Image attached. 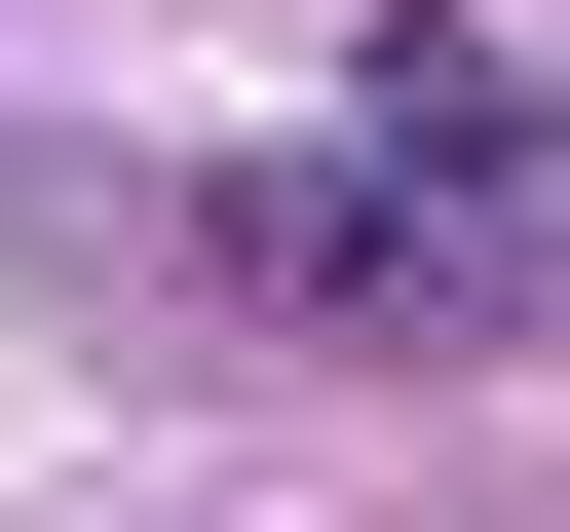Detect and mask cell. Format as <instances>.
<instances>
[{
    "label": "cell",
    "instance_id": "obj_1",
    "mask_svg": "<svg viewBox=\"0 0 570 532\" xmlns=\"http://www.w3.org/2000/svg\"><path fill=\"white\" fill-rule=\"evenodd\" d=\"M228 305H305V343H494V305H570V152H532L494 77H381V115H305V152H228Z\"/></svg>",
    "mask_w": 570,
    "mask_h": 532
}]
</instances>
